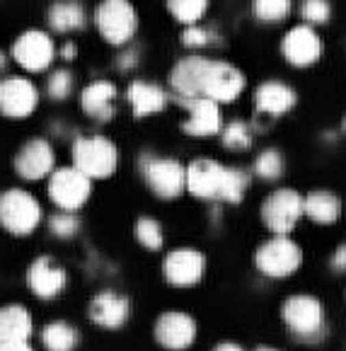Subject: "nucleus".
I'll list each match as a JSON object with an SVG mask.
<instances>
[{"label": "nucleus", "instance_id": "obj_11", "mask_svg": "<svg viewBox=\"0 0 346 351\" xmlns=\"http://www.w3.org/2000/svg\"><path fill=\"white\" fill-rule=\"evenodd\" d=\"M262 221L274 235H288L303 218V197L295 189H276L262 202Z\"/></svg>", "mask_w": 346, "mask_h": 351}, {"label": "nucleus", "instance_id": "obj_13", "mask_svg": "<svg viewBox=\"0 0 346 351\" xmlns=\"http://www.w3.org/2000/svg\"><path fill=\"white\" fill-rule=\"evenodd\" d=\"M17 177L27 182H39L47 180L53 170H56V150H53L51 141L36 136L29 138L17 148L15 160H12Z\"/></svg>", "mask_w": 346, "mask_h": 351}, {"label": "nucleus", "instance_id": "obj_39", "mask_svg": "<svg viewBox=\"0 0 346 351\" xmlns=\"http://www.w3.org/2000/svg\"><path fill=\"white\" fill-rule=\"evenodd\" d=\"M0 351H32L29 341H0Z\"/></svg>", "mask_w": 346, "mask_h": 351}, {"label": "nucleus", "instance_id": "obj_1", "mask_svg": "<svg viewBox=\"0 0 346 351\" xmlns=\"http://www.w3.org/2000/svg\"><path fill=\"white\" fill-rule=\"evenodd\" d=\"M170 88L175 97H208L218 104H230L245 93L247 77L233 63L191 53L172 66Z\"/></svg>", "mask_w": 346, "mask_h": 351}, {"label": "nucleus", "instance_id": "obj_43", "mask_svg": "<svg viewBox=\"0 0 346 351\" xmlns=\"http://www.w3.org/2000/svg\"><path fill=\"white\" fill-rule=\"evenodd\" d=\"M341 129H344V134H346V117H344V121H341Z\"/></svg>", "mask_w": 346, "mask_h": 351}, {"label": "nucleus", "instance_id": "obj_10", "mask_svg": "<svg viewBox=\"0 0 346 351\" xmlns=\"http://www.w3.org/2000/svg\"><path fill=\"white\" fill-rule=\"evenodd\" d=\"M47 194L58 211H80L92 197V180L75 167H56L49 175Z\"/></svg>", "mask_w": 346, "mask_h": 351}, {"label": "nucleus", "instance_id": "obj_5", "mask_svg": "<svg viewBox=\"0 0 346 351\" xmlns=\"http://www.w3.org/2000/svg\"><path fill=\"white\" fill-rule=\"evenodd\" d=\"M10 58L15 66H20L25 73L42 75L49 73L58 58V44L47 29H25L12 39Z\"/></svg>", "mask_w": 346, "mask_h": 351}, {"label": "nucleus", "instance_id": "obj_26", "mask_svg": "<svg viewBox=\"0 0 346 351\" xmlns=\"http://www.w3.org/2000/svg\"><path fill=\"white\" fill-rule=\"evenodd\" d=\"M42 341L47 351H73L78 346L80 335L71 322L53 320L42 330Z\"/></svg>", "mask_w": 346, "mask_h": 351}, {"label": "nucleus", "instance_id": "obj_24", "mask_svg": "<svg viewBox=\"0 0 346 351\" xmlns=\"http://www.w3.org/2000/svg\"><path fill=\"white\" fill-rule=\"evenodd\" d=\"M303 216L320 223V226H332L341 216V199L336 197L334 191H327V189L310 191L303 199Z\"/></svg>", "mask_w": 346, "mask_h": 351}, {"label": "nucleus", "instance_id": "obj_27", "mask_svg": "<svg viewBox=\"0 0 346 351\" xmlns=\"http://www.w3.org/2000/svg\"><path fill=\"white\" fill-rule=\"evenodd\" d=\"M78 90V80H75V73L71 68L61 66L49 71L47 85H44V93L51 102H68V99L75 95Z\"/></svg>", "mask_w": 346, "mask_h": 351}, {"label": "nucleus", "instance_id": "obj_28", "mask_svg": "<svg viewBox=\"0 0 346 351\" xmlns=\"http://www.w3.org/2000/svg\"><path fill=\"white\" fill-rule=\"evenodd\" d=\"M293 12V0H252V15L262 25H281Z\"/></svg>", "mask_w": 346, "mask_h": 351}, {"label": "nucleus", "instance_id": "obj_32", "mask_svg": "<svg viewBox=\"0 0 346 351\" xmlns=\"http://www.w3.org/2000/svg\"><path fill=\"white\" fill-rule=\"evenodd\" d=\"M80 216L75 211H56L49 218V232L58 240H73L80 232Z\"/></svg>", "mask_w": 346, "mask_h": 351}, {"label": "nucleus", "instance_id": "obj_20", "mask_svg": "<svg viewBox=\"0 0 346 351\" xmlns=\"http://www.w3.org/2000/svg\"><path fill=\"white\" fill-rule=\"evenodd\" d=\"M298 102V95L284 80H264L254 88V109L269 117H284Z\"/></svg>", "mask_w": 346, "mask_h": 351}, {"label": "nucleus", "instance_id": "obj_23", "mask_svg": "<svg viewBox=\"0 0 346 351\" xmlns=\"http://www.w3.org/2000/svg\"><path fill=\"white\" fill-rule=\"evenodd\" d=\"M90 15L80 0H53L47 8V25L53 34H73L85 29Z\"/></svg>", "mask_w": 346, "mask_h": 351}, {"label": "nucleus", "instance_id": "obj_8", "mask_svg": "<svg viewBox=\"0 0 346 351\" xmlns=\"http://www.w3.org/2000/svg\"><path fill=\"white\" fill-rule=\"evenodd\" d=\"M254 264L269 279H286L295 274L303 264V250L288 235H274L262 243L254 252Z\"/></svg>", "mask_w": 346, "mask_h": 351}, {"label": "nucleus", "instance_id": "obj_38", "mask_svg": "<svg viewBox=\"0 0 346 351\" xmlns=\"http://www.w3.org/2000/svg\"><path fill=\"white\" fill-rule=\"evenodd\" d=\"M332 269L339 271V274H344L346 271V245H339L336 252L332 254Z\"/></svg>", "mask_w": 346, "mask_h": 351}, {"label": "nucleus", "instance_id": "obj_41", "mask_svg": "<svg viewBox=\"0 0 346 351\" xmlns=\"http://www.w3.org/2000/svg\"><path fill=\"white\" fill-rule=\"evenodd\" d=\"M8 58H10V53L3 51V49H0V75H3V71H5V68H8Z\"/></svg>", "mask_w": 346, "mask_h": 351}, {"label": "nucleus", "instance_id": "obj_40", "mask_svg": "<svg viewBox=\"0 0 346 351\" xmlns=\"http://www.w3.org/2000/svg\"><path fill=\"white\" fill-rule=\"evenodd\" d=\"M213 351H243V346L235 344V341H221V344L213 346Z\"/></svg>", "mask_w": 346, "mask_h": 351}, {"label": "nucleus", "instance_id": "obj_12", "mask_svg": "<svg viewBox=\"0 0 346 351\" xmlns=\"http://www.w3.org/2000/svg\"><path fill=\"white\" fill-rule=\"evenodd\" d=\"M286 327L300 339H315L325 332V308L312 295H291L281 305Z\"/></svg>", "mask_w": 346, "mask_h": 351}, {"label": "nucleus", "instance_id": "obj_6", "mask_svg": "<svg viewBox=\"0 0 346 351\" xmlns=\"http://www.w3.org/2000/svg\"><path fill=\"white\" fill-rule=\"evenodd\" d=\"M44 208L34 194L12 186L0 194V226L15 238H27L42 226Z\"/></svg>", "mask_w": 346, "mask_h": 351}, {"label": "nucleus", "instance_id": "obj_19", "mask_svg": "<svg viewBox=\"0 0 346 351\" xmlns=\"http://www.w3.org/2000/svg\"><path fill=\"white\" fill-rule=\"evenodd\" d=\"M27 286L36 298L51 300L61 295L68 286V274L51 257H36L27 269Z\"/></svg>", "mask_w": 346, "mask_h": 351}, {"label": "nucleus", "instance_id": "obj_2", "mask_svg": "<svg viewBox=\"0 0 346 351\" xmlns=\"http://www.w3.org/2000/svg\"><path fill=\"white\" fill-rule=\"evenodd\" d=\"M252 177L240 167H227L211 158H197L186 165V191L203 202L240 204Z\"/></svg>", "mask_w": 346, "mask_h": 351}, {"label": "nucleus", "instance_id": "obj_16", "mask_svg": "<svg viewBox=\"0 0 346 351\" xmlns=\"http://www.w3.org/2000/svg\"><path fill=\"white\" fill-rule=\"evenodd\" d=\"M162 274H165L167 284L177 286V289L197 286L206 274V257L197 247H177L167 252L165 262H162Z\"/></svg>", "mask_w": 346, "mask_h": 351}, {"label": "nucleus", "instance_id": "obj_36", "mask_svg": "<svg viewBox=\"0 0 346 351\" xmlns=\"http://www.w3.org/2000/svg\"><path fill=\"white\" fill-rule=\"evenodd\" d=\"M138 63H140V51L134 47V42L126 44V47H121L119 56H116V68H119V71L129 73V71H134Z\"/></svg>", "mask_w": 346, "mask_h": 351}, {"label": "nucleus", "instance_id": "obj_15", "mask_svg": "<svg viewBox=\"0 0 346 351\" xmlns=\"http://www.w3.org/2000/svg\"><path fill=\"white\" fill-rule=\"evenodd\" d=\"M322 39L310 25H295L281 39V56L293 68H310L322 58Z\"/></svg>", "mask_w": 346, "mask_h": 351}, {"label": "nucleus", "instance_id": "obj_31", "mask_svg": "<svg viewBox=\"0 0 346 351\" xmlns=\"http://www.w3.org/2000/svg\"><path fill=\"white\" fill-rule=\"evenodd\" d=\"M284 170H286V160L281 150L276 148H267L257 155V160H254V175L264 182H274V180H281L284 177Z\"/></svg>", "mask_w": 346, "mask_h": 351}, {"label": "nucleus", "instance_id": "obj_29", "mask_svg": "<svg viewBox=\"0 0 346 351\" xmlns=\"http://www.w3.org/2000/svg\"><path fill=\"white\" fill-rule=\"evenodd\" d=\"M167 12L180 25H199L208 12V0H165Z\"/></svg>", "mask_w": 346, "mask_h": 351}, {"label": "nucleus", "instance_id": "obj_4", "mask_svg": "<svg viewBox=\"0 0 346 351\" xmlns=\"http://www.w3.org/2000/svg\"><path fill=\"white\" fill-rule=\"evenodd\" d=\"M90 20L104 42L116 49L134 42L140 25L138 12L131 0H102L95 5Z\"/></svg>", "mask_w": 346, "mask_h": 351}, {"label": "nucleus", "instance_id": "obj_17", "mask_svg": "<svg viewBox=\"0 0 346 351\" xmlns=\"http://www.w3.org/2000/svg\"><path fill=\"white\" fill-rule=\"evenodd\" d=\"M116 99H119V88L112 80H92L80 90V112L92 121L107 124L116 114Z\"/></svg>", "mask_w": 346, "mask_h": 351}, {"label": "nucleus", "instance_id": "obj_18", "mask_svg": "<svg viewBox=\"0 0 346 351\" xmlns=\"http://www.w3.org/2000/svg\"><path fill=\"white\" fill-rule=\"evenodd\" d=\"M156 339L170 351H184L197 339V320L182 310H167L156 322Z\"/></svg>", "mask_w": 346, "mask_h": 351}, {"label": "nucleus", "instance_id": "obj_9", "mask_svg": "<svg viewBox=\"0 0 346 351\" xmlns=\"http://www.w3.org/2000/svg\"><path fill=\"white\" fill-rule=\"evenodd\" d=\"M42 104V90L27 75L0 77V117L10 121H25L34 117Z\"/></svg>", "mask_w": 346, "mask_h": 351}, {"label": "nucleus", "instance_id": "obj_34", "mask_svg": "<svg viewBox=\"0 0 346 351\" xmlns=\"http://www.w3.org/2000/svg\"><path fill=\"white\" fill-rule=\"evenodd\" d=\"M300 17H303V25H327L332 20V3L330 0H303L300 3Z\"/></svg>", "mask_w": 346, "mask_h": 351}, {"label": "nucleus", "instance_id": "obj_37", "mask_svg": "<svg viewBox=\"0 0 346 351\" xmlns=\"http://www.w3.org/2000/svg\"><path fill=\"white\" fill-rule=\"evenodd\" d=\"M78 56H80V49L73 39H66V42L58 47V58H61L63 63H73Z\"/></svg>", "mask_w": 346, "mask_h": 351}, {"label": "nucleus", "instance_id": "obj_30", "mask_svg": "<svg viewBox=\"0 0 346 351\" xmlns=\"http://www.w3.org/2000/svg\"><path fill=\"white\" fill-rule=\"evenodd\" d=\"M221 143L225 150H233V153H243L249 150L254 143V134L249 129L247 121H230V124H223L221 129Z\"/></svg>", "mask_w": 346, "mask_h": 351}, {"label": "nucleus", "instance_id": "obj_35", "mask_svg": "<svg viewBox=\"0 0 346 351\" xmlns=\"http://www.w3.org/2000/svg\"><path fill=\"white\" fill-rule=\"evenodd\" d=\"M216 39H218L216 32L208 29V27H203L201 22H199V25L184 27V32H182V47L194 49V51L213 47V44H216Z\"/></svg>", "mask_w": 346, "mask_h": 351}, {"label": "nucleus", "instance_id": "obj_21", "mask_svg": "<svg viewBox=\"0 0 346 351\" xmlns=\"http://www.w3.org/2000/svg\"><path fill=\"white\" fill-rule=\"evenodd\" d=\"M129 313H131L129 300L121 293H116V291H102V293H97L90 300V308H88L90 320L99 327H109V330H116V327L124 325L129 320Z\"/></svg>", "mask_w": 346, "mask_h": 351}, {"label": "nucleus", "instance_id": "obj_7", "mask_svg": "<svg viewBox=\"0 0 346 351\" xmlns=\"http://www.w3.org/2000/svg\"><path fill=\"white\" fill-rule=\"evenodd\" d=\"M138 170L148 189L156 194L158 199H172L182 197V191L186 189V167L175 158H160V155H140L138 158Z\"/></svg>", "mask_w": 346, "mask_h": 351}, {"label": "nucleus", "instance_id": "obj_25", "mask_svg": "<svg viewBox=\"0 0 346 351\" xmlns=\"http://www.w3.org/2000/svg\"><path fill=\"white\" fill-rule=\"evenodd\" d=\"M32 315L25 305L0 308V341H27L32 337Z\"/></svg>", "mask_w": 346, "mask_h": 351}, {"label": "nucleus", "instance_id": "obj_3", "mask_svg": "<svg viewBox=\"0 0 346 351\" xmlns=\"http://www.w3.org/2000/svg\"><path fill=\"white\" fill-rule=\"evenodd\" d=\"M73 167L90 180H109L121 160L119 145L102 134L78 136L71 145Z\"/></svg>", "mask_w": 346, "mask_h": 351}, {"label": "nucleus", "instance_id": "obj_42", "mask_svg": "<svg viewBox=\"0 0 346 351\" xmlns=\"http://www.w3.org/2000/svg\"><path fill=\"white\" fill-rule=\"evenodd\" d=\"M254 351H276V349H271V346H259V349H254Z\"/></svg>", "mask_w": 346, "mask_h": 351}, {"label": "nucleus", "instance_id": "obj_22", "mask_svg": "<svg viewBox=\"0 0 346 351\" xmlns=\"http://www.w3.org/2000/svg\"><path fill=\"white\" fill-rule=\"evenodd\" d=\"M126 102H129L131 112L136 119H145L150 114H160L167 107V93L158 83H148V80H131L126 88Z\"/></svg>", "mask_w": 346, "mask_h": 351}, {"label": "nucleus", "instance_id": "obj_14", "mask_svg": "<svg viewBox=\"0 0 346 351\" xmlns=\"http://www.w3.org/2000/svg\"><path fill=\"white\" fill-rule=\"evenodd\" d=\"M180 107L186 109V119L180 129L189 138H211L223 129V112L221 104L208 97H175Z\"/></svg>", "mask_w": 346, "mask_h": 351}, {"label": "nucleus", "instance_id": "obj_33", "mask_svg": "<svg viewBox=\"0 0 346 351\" xmlns=\"http://www.w3.org/2000/svg\"><path fill=\"white\" fill-rule=\"evenodd\" d=\"M134 235L145 250H160L162 243H165V232H162V226L156 221V218H138L134 226Z\"/></svg>", "mask_w": 346, "mask_h": 351}]
</instances>
